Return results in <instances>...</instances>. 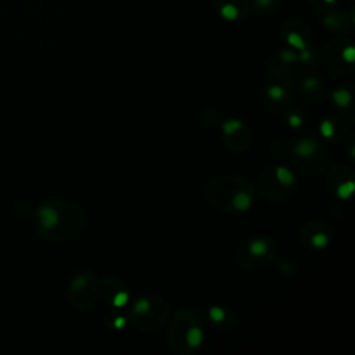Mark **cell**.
Wrapping results in <instances>:
<instances>
[{"label":"cell","instance_id":"obj_1","mask_svg":"<svg viewBox=\"0 0 355 355\" xmlns=\"http://www.w3.org/2000/svg\"><path fill=\"white\" fill-rule=\"evenodd\" d=\"M32 225L35 232L46 240H62L79 231L82 214L71 203L51 200L36 207Z\"/></svg>","mask_w":355,"mask_h":355},{"label":"cell","instance_id":"obj_2","mask_svg":"<svg viewBox=\"0 0 355 355\" xmlns=\"http://www.w3.org/2000/svg\"><path fill=\"white\" fill-rule=\"evenodd\" d=\"M186 338L187 344H189L190 347H193V348L201 345V343H203V332H201V329H200V327H192V329H189Z\"/></svg>","mask_w":355,"mask_h":355},{"label":"cell","instance_id":"obj_3","mask_svg":"<svg viewBox=\"0 0 355 355\" xmlns=\"http://www.w3.org/2000/svg\"><path fill=\"white\" fill-rule=\"evenodd\" d=\"M251 205V197L246 193H237L233 197V207L239 211H247Z\"/></svg>","mask_w":355,"mask_h":355},{"label":"cell","instance_id":"obj_4","mask_svg":"<svg viewBox=\"0 0 355 355\" xmlns=\"http://www.w3.org/2000/svg\"><path fill=\"white\" fill-rule=\"evenodd\" d=\"M276 175H277V179H279L280 183H283L285 186H290V185L294 182L293 174H292L288 168H283V167L277 168Z\"/></svg>","mask_w":355,"mask_h":355},{"label":"cell","instance_id":"obj_5","mask_svg":"<svg viewBox=\"0 0 355 355\" xmlns=\"http://www.w3.org/2000/svg\"><path fill=\"white\" fill-rule=\"evenodd\" d=\"M314 149H315V141L305 140L300 143L299 146H297V149H296V152L299 153L300 156L307 157V156H310L311 153L314 152Z\"/></svg>","mask_w":355,"mask_h":355},{"label":"cell","instance_id":"obj_6","mask_svg":"<svg viewBox=\"0 0 355 355\" xmlns=\"http://www.w3.org/2000/svg\"><path fill=\"white\" fill-rule=\"evenodd\" d=\"M221 14L226 20H236L237 16H239V12H237L236 6L225 5V6H222V9H221Z\"/></svg>","mask_w":355,"mask_h":355},{"label":"cell","instance_id":"obj_7","mask_svg":"<svg viewBox=\"0 0 355 355\" xmlns=\"http://www.w3.org/2000/svg\"><path fill=\"white\" fill-rule=\"evenodd\" d=\"M288 42H289V45H292L293 47H296V49H299V50H304L305 49L304 39H303L299 34L292 32V34L288 36Z\"/></svg>","mask_w":355,"mask_h":355},{"label":"cell","instance_id":"obj_8","mask_svg":"<svg viewBox=\"0 0 355 355\" xmlns=\"http://www.w3.org/2000/svg\"><path fill=\"white\" fill-rule=\"evenodd\" d=\"M333 97H334V102L337 103L338 106H341V107L347 106L349 103V100H351V96H349V93L347 91L336 92V93L333 95Z\"/></svg>","mask_w":355,"mask_h":355},{"label":"cell","instance_id":"obj_9","mask_svg":"<svg viewBox=\"0 0 355 355\" xmlns=\"http://www.w3.org/2000/svg\"><path fill=\"white\" fill-rule=\"evenodd\" d=\"M250 251L254 254V255H264L266 253V244H265L262 240H255L253 242V244L250 246Z\"/></svg>","mask_w":355,"mask_h":355},{"label":"cell","instance_id":"obj_10","mask_svg":"<svg viewBox=\"0 0 355 355\" xmlns=\"http://www.w3.org/2000/svg\"><path fill=\"white\" fill-rule=\"evenodd\" d=\"M354 192V183L352 182H348V183H344L341 186L338 187V196L341 198H348L351 196V193Z\"/></svg>","mask_w":355,"mask_h":355},{"label":"cell","instance_id":"obj_11","mask_svg":"<svg viewBox=\"0 0 355 355\" xmlns=\"http://www.w3.org/2000/svg\"><path fill=\"white\" fill-rule=\"evenodd\" d=\"M327 242H329V239H327V236L325 233H318V235H315L314 239H312V244L318 248L325 247L327 244Z\"/></svg>","mask_w":355,"mask_h":355},{"label":"cell","instance_id":"obj_12","mask_svg":"<svg viewBox=\"0 0 355 355\" xmlns=\"http://www.w3.org/2000/svg\"><path fill=\"white\" fill-rule=\"evenodd\" d=\"M113 303L114 305H117V307H122V305H125L128 303V294L125 293V292H119V293L114 297Z\"/></svg>","mask_w":355,"mask_h":355},{"label":"cell","instance_id":"obj_13","mask_svg":"<svg viewBox=\"0 0 355 355\" xmlns=\"http://www.w3.org/2000/svg\"><path fill=\"white\" fill-rule=\"evenodd\" d=\"M209 316H211V319L214 322H221L222 319H224V310H221V308H211V311H209Z\"/></svg>","mask_w":355,"mask_h":355},{"label":"cell","instance_id":"obj_14","mask_svg":"<svg viewBox=\"0 0 355 355\" xmlns=\"http://www.w3.org/2000/svg\"><path fill=\"white\" fill-rule=\"evenodd\" d=\"M240 126H242V124H240L239 121H229V122H226V124L224 125V129L226 130V133H233V132H235L237 128H240Z\"/></svg>","mask_w":355,"mask_h":355},{"label":"cell","instance_id":"obj_15","mask_svg":"<svg viewBox=\"0 0 355 355\" xmlns=\"http://www.w3.org/2000/svg\"><path fill=\"white\" fill-rule=\"evenodd\" d=\"M343 58L345 60V61H348V62H352L354 61V58H355V50H354V47H347L345 50L343 51Z\"/></svg>","mask_w":355,"mask_h":355},{"label":"cell","instance_id":"obj_16","mask_svg":"<svg viewBox=\"0 0 355 355\" xmlns=\"http://www.w3.org/2000/svg\"><path fill=\"white\" fill-rule=\"evenodd\" d=\"M321 132L323 135L329 137V136L333 135V125L329 122V121H325L323 124L321 125Z\"/></svg>","mask_w":355,"mask_h":355},{"label":"cell","instance_id":"obj_17","mask_svg":"<svg viewBox=\"0 0 355 355\" xmlns=\"http://www.w3.org/2000/svg\"><path fill=\"white\" fill-rule=\"evenodd\" d=\"M269 95H271L275 100H279V99L283 96L282 88H279V86H272L271 89H269Z\"/></svg>","mask_w":355,"mask_h":355},{"label":"cell","instance_id":"obj_18","mask_svg":"<svg viewBox=\"0 0 355 355\" xmlns=\"http://www.w3.org/2000/svg\"><path fill=\"white\" fill-rule=\"evenodd\" d=\"M282 58L285 60V61H294L297 57H296V54L294 53H292V51H285V53H282Z\"/></svg>","mask_w":355,"mask_h":355},{"label":"cell","instance_id":"obj_19","mask_svg":"<svg viewBox=\"0 0 355 355\" xmlns=\"http://www.w3.org/2000/svg\"><path fill=\"white\" fill-rule=\"evenodd\" d=\"M289 124L292 125V126H300L301 125V118L297 117V115H293V117L289 118Z\"/></svg>","mask_w":355,"mask_h":355},{"label":"cell","instance_id":"obj_20","mask_svg":"<svg viewBox=\"0 0 355 355\" xmlns=\"http://www.w3.org/2000/svg\"><path fill=\"white\" fill-rule=\"evenodd\" d=\"M125 325V318H117L115 319V326L122 327Z\"/></svg>","mask_w":355,"mask_h":355},{"label":"cell","instance_id":"obj_21","mask_svg":"<svg viewBox=\"0 0 355 355\" xmlns=\"http://www.w3.org/2000/svg\"><path fill=\"white\" fill-rule=\"evenodd\" d=\"M258 2L261 5H268V3H269V0H258Z\"/></svg>","mask_w":355,"mask_h":355},{"label":"cell","instance_id":"obj_22","mask_svg":"<svg viewBox=\"0 0 355 355\" xmlns=\"http://www.w3.org/2000/svg\"><path fill=\"white\" fill-rule=\"evenodd\" d=\"M326 2H327V3H333L334 0H326Z\"/></svg>","mask_w":355,"mask_h":355}]
</instances>
